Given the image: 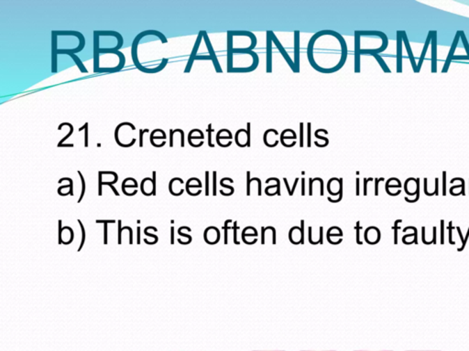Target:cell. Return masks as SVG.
I'll list each match as a JSON object with an SVG mask.
<instances>
[{
    "mask_svg": "<svg viewBox=\"0 0 469 351\" xmlns=\"http://www.w3.org/2000/svg\"><path fill=\"white\" fill-rule=\"evenodd\" d=\"M315 36L322 43L318 46L310 40L307 51L308 60L315 59L320 55L319 58L310 63L312 67L322 74H332L342 68L347 56V48L344 38L337 33L332 44H326L324 31L317 33Z\"/></svg>",
    "mask_w": 469,
    "mask_h": 351,
    "instance_id": "obj_1",
    "label": "cell"
},
{
    "mask_svg": "<svg viewBox=\"0 0 469 351\" xmlns=\"http://www.w3.org/2000/svg\"><path fill=\"white\" fill-rule=\"evenodd\" d=\"M148 35H155L159 39L161 40L163 43H167L168 40L166 37L164 36L163 33H161L160 31L154 30H148L143 31V33L137 35V37L135 38V40H133L132 48V56L133 62H134L135 66H137L138 69H140L141 72H146V74H157V72H161V70L165 68V66L167 65L168 59H164L161 65L157 66L155 69H148L145 68L144 66L141 65L140 62L138 60V45L140 40L143 39L144 36H148Z\"/></svg>",
    "mask_w": 469,
    "mask_h": 351,
    "instance_id": "obj_2",
    "label": "cell"
},
{
    "mask_svg": "<svg viewBox=\"0 0 469 351\" xmlns=\"http://www.w3.org/2000/svg\"><path fill=\"white\" fill-rule=\"evenodd\" d=\"M236 143L239 147H243V143L244 146L250 147H251V123H248V129H239L237 130L236 136Z\"/></svg>",
    "mask_w": 469,
    "mask_h": 351,
    "instance_id": "obj_3",
    "label": "cell"
},
{
    "mask_svg": "<svg viewBox=\"0 0 469 351\" xmlns=\"http://www.w3.org/2000/svg\"><path fill=\"white\" fill-rule=\"evenodd\" d=\"M460 40V31H457L456 37H454V42L452 43L450 54H448L447 59L445 60L444 65V69H443V74L447 72L450 70L452 60H453V57L454 56V51H456L457 45H459V42Z\"/></svg>",
    "mask_w": 469,
    "mask_h": 351,
    "instance_id": "obj_4",
    "label": "cell"
},
{
    "mask_svg": "<svg viewBox=\"0 0 469 351\" xmlns=\"http://www.w3.org/2000/svg\"><path fill=\"white\" fill-rule=\"evenodd\" d=\"M365 240L369 245H375V243H379V240H381V231H379L378 228L373 227V226L372 227L367 228L366 231H365Z\"/></svg>",
    "mask_w": 469,
    "mask_h": 351,
    "instance_id": "obj_5",
    "label": "cell"
},
{
    "mask_svg": "<svg viewBox=\"0 0 469 351\" xmlns=\"http://www.w3.org/2000/svg\"><path fill=\"white\" fill-rule=\"evenodd\" d=\"M204 38V34H202V31H200L198 39H196L195 47L193 49L192 54H191L190 59L188 60L186 69H185V72H189L191 69H192L193 63L195 62L196 56H198V51L201 44L202 39Z\"/></svg>",
    "mask_w": 469,
    "mask_h": 351,
    "instance_id": "obj_6",
    "label": "cell"
},
{
    "mask_svg": "<svg viewBox=\"0 0 469 351\" xmlns=\"http://www.w3.org/2000/svg\"><path fill=\"white\" fill-rule=\"evenodd\" d=\"M401 33L402 42H404L405 47H406L408 56H409L410 58L411 63H412L413 71H415V72H417V65L415 62V56H413V52L412 50V47H411L409 39H408L406 31H401Z\"/></svg>",
    "mask_w": 469,
    "mask_h": 351,
    "instance_id": "obj_7",
    "label": "cell"
},
{
    "mask_svg": "<svg viewBox=\"0 0 469 351\" xmlns=\"http://www.w3.org/2000/svg\"><path fill=\"white\" fill-rule=\"evenodd\" d=\"M124 126H129L130 129H132V130L136 129V127H135L134 124H133L132 123H127V122H124V123H121V124H118V126H117V129H116V130H115V140H116V142H117V144L118 145V146H120L121 147H132L133 145H134L136 143V141H137V140H136V138H133L132 141L130 142L129 144H122L120 141V138H118V133H120V130L121 127H122Z\"/></svg>",
    "mask_w": 469,
    "mask_h": 351,
    "instance_id": "obj_8",
    "label": "cell"
},
{
    "mask_svg": "<svg viewBox=\"0 0 469 351\" xmlns=\"http://www.w3.org/2000/svg\"><path fill=\"white\" fill-rule=\"evenodd\" d=\"M202 34H204V39L205 40V44H207L208 51H209V56L211 58H212L213 63H214V65H215V68L216 70V72H222V69H221V67H220L218 60H217V58L216 56L215 51H214V49L212 47V45H211L210 40H209V38H208V36H207V31H202Z\"/></svg>",
    "mask_w": 469,
    "mask_h": 351,
    "instance_id": "obj_9",
    "label": "cell"
},
{
    "mask_svg": "<svg viewBox=\"0 0 469 351\" xmlns=\"http://www.w3.org/2000/svg\"><path fill=\"white\" fill-rule=\"evenodd\" d=\"M431 46H432V72L436 74L437 72V31H433L432 40H431Z\"/></svg>",
    "mask_w": 469,
    "mask_h": 351,
    "instance_id": "obj_10",
    "label": "cell"
},
{
    "mask_svg": "<svg viewBox=\"0 0 469 351\" xmlns=\"http://www.w3.org/2000/svg\"><path fill=\"white\" fill-rule=\"evenodd\" d=\"M300 31H294V44H295V70L296 72L300 71Z\"/></svg>",
    "mask_w": 469,
    "mask_h": 351,
    "instance_id": "obj_11",
    "label": "cell"
},
{
    "mask_svg": "<svg viewBox=\"0 0 469 351\" xmlns=\"http://www.w3.org/2000/svg\"><path fill=\"white\" fill-rule=\"evenodd\" d=\"M402 38L401 31H397V72H402Z\"/></svg>",
    "mask_w": 469,
    "mask_h": 351,
    "instance_id": "obj_12",
    "label": "cell"
},
{
    "mask_svg": "<svg viewBox=\"0 0 469 351\" xmlns=\"http://www.w3.org/2000/svg\"><path fill=\"white\" fill-rule=\"evenodd\" d=\"M432 33L433 31H430L429 33H428L427 39V40H425L424 49H422V51L421 58H420L418 65H417V72L421 71L422 63H424L425 55H427V54L428 48H429V45L431 44V40H432Z\"/></svg>",
    "mask_w": 469,
    "mask_h": 351,
    "instance_id": "obj_13",
    "label": "cell"
},
{
    "mask_svg": "<svg viewBox=\"0 0 469 351\" xmlns=\"http://www.w3.org/2000/svg\"><path fill=\"white\" fill-rule=\"evenodd\" d=\"M51 35H53V63H51V71L53 72H57V35L55 34L54 31H51Z\"/></svg>",
    "mask_w": 469,
    "mask_h": 351,
    "instance_id": "obj_14",
    "label": "cell"
},
{
    "mask_svg": "<svg viewBox=\"0 0 469 351\" xmlns=\"http://www.w3.org/2000/svg\"><path fill=\"white\" fill-rule=\"evenodd\" d=\"M58 54H68L70 55L72 57V59L74 60V62L77 63V65L78 66V68H79L81 72H84V74H86L88 72V70L84 66L83 63L81 62V60L77 56V55L74 54H71V52H68L66 50H58Z\"/></svg>",
    "mask_w": 469,
    "mask_h": 351,
    "instance_id": "obj_15",
    "label": "cell"
},
{
    "mask_svg": "<svg viewBox=\"0 0 469 351\" xmlns=\"http://www.w3.org/2000/svg\"><path fill=\"white\" fill-rule=\"evenodd\" d=\"M205 234H210L209 239L207 240V243H218L220 234L218 230L215 227L208 228L207 231H205Z\"/></svg>",
    "mask_w": 469,
    "mask_h": 351,
    "instance_id": "obj_16",
    "label": "cell"
},
{
    "mask_svg": "<svg viewBox=\"0 0 469 351\" xmlns=\"http://www.w3.org/2000/svg\"><path fill=\"white\" fill-rule=\"evenodd\" d=\"M67 126L70 127V132H69V133H68V135H66V136H65V138H63L62 139V140H61V141L59 142V143H58L57 147H63V145H65V142L66 140H67V139H68L69 138H70V136H71L72 134H74V126H72V124H70V123H66V122H65V123L61 124L60 126H58V130H62L63 127V126Z\"/></svg>",
    "mask_w": 469,
    "mask_h": 351,
    "instance_id": "obj_17",
    "label": "cell"
},
{
    "mask_svg": "<svg viewBox=\"0 0 469 351\" xmlns=\"http://www.w3.org/2000/svg\"><path fill=\"white\" fill-rule=\"evenodd\" d=\"M372 56L376 58V60H378L379 65L385 72H390V70L388 67L386 63L384 62L383 59L381 57H379V54H373Z\"/></svg>",
    "mask_w": 469,
    "mask_h": 351,
    "instance_id": "obj_18",
    "label": "cell"
},
{
    "mask_svg": "<svg viewBox=\"0 0 469 351\" xmlns=\"http://www.w3.org/2000/svg\"><path fill=\"white\" fill-rule=\"evenodd\" d=\"M460 39L462 40L463 44H464V47L466 49V51H467L468 57L469 59V44L467 40V37H466L465 33L463 31H460Z\"/></svg>",
    "mask_w": 469,
    "mask_h": 351,
    "instance_id": "obj_19",
    "label": "cell"
},
{
    "mask_svg": "<svg viewBox=\"0 0 469 351\" xmlns=\"http://www.w3.org/2000/svg\"><path fill=\"white\" fill-rule=\"evenodd\" d=\"M88 123L86 122L84 126L80 127L79 131H83L85 130V147H88Z\"/></svg>",
    "mask_w": 469,
    "mask_h": 351,
    "instance_id": "obj_20",
    "label": "cell"
},
{
    "mask_svg": "<svg viewBox=\"0 0 469 351\" xmlns=\"http://www.w3.org/2000/svg\"><path fill=\"white\" fill-rule=\"evenodd\" d=\"M208 145H209L210 147H214V144L212 143V133L214 132V130L212 129V124H208Z\"/></svg>",
    "mask_w": 469,
    "mask_h": 351,
    "instance_id": "obj_21",
    "label": "cell"
},
{
    "mask_svg": "<svg viewBox=\"0 0 469 351\" xmlns=\"http://www.w3.org/2000/svg\"><path fill=\"white\" fill-rule=\"evenodd\" d=\"M443 195H447V172H443Z\"/></svg>",
    "mask_w": 469,
    "mask_h": 351,
    "instance_id": "obj_22",
    "label": "cell"
},
{
    "mask_svg": "<svg viewBox=\"0 0 469 351\" xmlns=\"http://www.w3.org/2000/svg\"><path fill=\"white\" fill-rule=\"evenodd\" d=\"M78 174H79L81 181H82V186H83L82 194H81L80 199H79V201H78V202H80L81 201H82L84 194H85L86 183H85V179H84V177L82 175V173H81L80 171H78Z\"/></svg>",
    "mask_w": 469,
    "mask_h": 351,
    "instance_id": "obj_23",
    "label": "cell"
},
{
    "mask_svg": "<svg viewBox=\"0 0 469 351\" xmlns=\"http://www.w3.org/2000/svg\"><path fill=\"white\" fill-rule=\"evenodd\" d=\"M311 123L307 124V131H308V139H307V147H311Z\"/></svg>",
    "mask_w": 469,
    "mask_h": 351,
    "instance_id": "obj_24",
    "label": "cell"
},
{
    "mask_svg": "<svg viewBox=\"0 0 469 351\" xmlns=\"http://www.w3.org/2000/svg\"><path fill=\"white\" fill-rule=\"evenodd\" d=\"M150 132L149 129H141L140 130V147H143V135L145 133Z\"/></svg>",
    "mask_w": 469,
    "mask_h": 351,
    "instance_id": "obj_25",
    "label": "cell"
},
{
    "mask_svg": "<svg viewBox=\"0 0 469 351\" xmlns=\"http://www.w3.org/2000/svg\"><path fill=\"white\" fill-rule=\"evenodd\" d=\"M461 181V183H462L461 184V187H462L461 194H463V195H465L466 193H465V181H464V179H460V178L453 179L451 181V183H454V181Z\"/></svg>",
    "mask_w": 469,
    "mask_h": 351,
    "instance_id": "obj_26",
    "label": "cell"
},
{
    "mask_svg": "<svg viewBox=\"0 0 469 351\" xmlns=\"http://www.w3.org/2000/svg\"><path fill=\"white\" fill-rule=\"evenodd\" d=\"M175 132H179L181 134V147H184V132L182 129H175Z\"/></svg>",
    "mask_w": 469,
    "mask_h": 351,
    "instance_id": "obj_27",
    "label": "cell"
},
{
    "mask_svg": "<svg viewBox=\"0 0 469 351\" xmlns=\"http://www.w3.org/2000/svg\"><path fill=\"white\" fill-rule=\"evenodd\" d=\"M300 130H301V139H300V147H303V124H300Z\"/></svg>",
    "mask_w": 469,
    "mask_h": 351,
    "instance_id": "obj_28",
    "label": "cell"
},
{
    "mask_svg": "<svg viewBox=\"0 0 469 351\" xmlns=\"http://www.w3.org/2000/svg\"><path fill=\"white\" fill-rule=\"evenodd\" d=\"M315 138H317L322 139V140L325 141V143L326 144V146H328V144H329L328 138H325V136H321L319 135V133H318L317 131H315Z\"/></svg>",
    "mask_w": 469,
    "mask_h": 351,
    "instance_id": "obj_29",
    "label": "cell"
},
{
    "mask_svg": "<svg viewBox=\"0 0 469 351\" xmlns=\"http://www.w3.org/2000/svg\"><path fill=\"white\" fill-rule=\"evenodd\" d=\"M152 176H153V179H152V185H153V188H152V194H156V172L155 171H153L152 172Z\"/></svg>",
    "mask_w": 469,
    "mask_h": 351,
    "instance_id": "obj_30",
    "label": "cell"
},
{
    "mask_svg": "<svg viewBox=\"0 0 469 351\" xmlns=\"http://www.w3.org/2000/svg\"><path fill=\"white\" fill-rule=\"evenodd\" d=\"M102 175H103V172H102V171H100V195H102V185H103Z\"/></svg>",
    "mask_w": 469,
    "mask_h": 351,
    "instance_id": "obj_31",
    "label": "cell"
},
{
    "mask_svg": "<svg viewBox=\"0 0 469 351\" xmlns=\"http://www.w3.org/2000/svg\"><path fill=\"white\" fill-rule=\"evenodd\" d=\"M175 130H170V147H173V135H175Z\"/></svg>",
    "mask_w": 469,
    "mask_h": 351,
    "instance_id": "obj_32",
    "label": "cell"
},
{
    "mask_svg": "<svg viewBox=\"0 0 469 351\" xmlns=\"http://www.w3.org/2000/svg\"><path fill=\"white\" fill-rule=\"evenodd\" d=\"M375 181H376V184H375V195H378V194H379V190H379V188H378L379 182V181H383L384 179H376Z\"/></svg>",
    "mask_w": 469,
    "mask_h": 351,
    "instance_id": "obj_33",
    "label": "cell"
},
{
    "mask_svg": "<svg viewBox=\"0 0 469 351\" xmlns=\"http://www.w3.org/2000/svg\"><path fill=\"white\" fill-rule=\"evenodd\" d=\"M216 172H214V195H216Z\"/></svg>",
    "mask_w": 469,
    "mask_h": 351,
    "instance_id": "obj_34",
    "label": "cell"
},
{
    "mask_svg": "<svg viewBox=\"0 0 469 351\" xmlns=\"http://www.w3.org/2000/svg\"><path fill=\"white\" fill-rule=\"evenodd\" d=\"M205 175H207V177H205V179H207V195H208V175H209V172L207 171V172H205Z\"/></svg>",
    "mask_w": 469,
    "mask_h": 351,
    "instance_id": "obj_35",
    "label": "cell"
},
{
    "mask_svg": "<svg viewBox=\"0 0 469 351\" xmlns=\"http://www.w3.org/2000/svg\"><path fill=\"white\" fill-rule=\"evenodd\" d=\"M436 351H438V350H436Z\"/></svg>",
    "mask_w": 469,
    "mask_h": 351,
    "instance_id": "obj_36",
    "label": "cell"
}]
</instances>
